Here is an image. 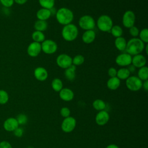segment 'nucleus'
I'll return each instance as SVG.
<instances>
[{
  "instance_id": "obj_10",
  "label": "nucleus",
  "mask_w": 148,
  "mask_h": 148,
  "mask_svg": "<svg viewBox=\"0 0 148 148\" xmlns=\"http://www.w3.org/2000/svg\"><path fill=\"white\" fill-rule=\"evenodd\" d=\"M76 125V119L71 116L64 118V120L61 124V129L62 130L66 132L69 133L74 130Z\"/></svg>"
},
{
  "instance_id": "obj_33",
  "label": "nucleus",
  "mask_w": 148,
  "mask_h": 148,
  "mask_svg": "<svg viewBox=\"0 0 148 148\" xmlns=\"http://www.w3.org/2000/svg\"><path fill=\"white\" fill-rule=\"evenodd\" d=\"M8 100L9 95L8 92L3 90H0V104H5L8 102Z\"/></svg>"
},
{
  "instance_id": "obj_5",
  "label": "nucleus",
  "mask_w": 148,
  "mask_h": 148,
  "mask_svg": "<svg viewBox=\"0 0 148 148\" xmlns=\"http://www.w3.org/2000/svg\"><path fill=\"white\" fill-rule=\"evenodd\" d=\"M78 24L79 27L85 31L93 29L96 25L94 18L90 15L82 16L79 18Z\"/></svg>"
},
{
  "instance_id": "obj_45",
  "label": "nucleus",
  "mask_w": 148,
  "mask_h": 148,
  "mask_svg": "<svg viewBox=\"0 0 148 148\" xmlns=\"http://www.w3.org/2000/svg\"><path fill=\"white\" fill-rule=\"evenodd\" d=\"M145 49L146 53L147 54H148V51H147V49H148V44H147V43H146V45H145V49Z\"/></svg>"
},
{
  "instance_id": "obj_32",
  "label": "nucleus",
  "mask_w": 148,
  "mask_h": 148,
  "mask_svg": "<svg viewBox=\"0 0 148 148\" xmlns=\"http://www.w3.org/2000/svg\"><path fill=\"white\" fill-rule=\"evenodd\" d=\"M139 39L142 40L143 43H147L148 42V29L147 28H145L140 31H139Z\"/></svg>"
},
{
  "instance_id": "obj_28",
  "label": "nucleus",
  "mask_w": 148,
  "mask_h": 148,
  "mask_svg": "<svg viewBox=\"0 0 148 148\" xmlns=\"http://www.w3.org/2000/svg\"><path fill=\"white\" fill-rule=\"evenodd\" d=\"M39 3L42 8L51 10L55 5V0H38Z\"/></svg>"
},
{
  "instance_id": "obj_37",
  "label": "nucleus",
  "mask_w": 148,
  "mask_h": 148,
  "mask_svg": "<svg viewBox=\"0 0 148 148\" xmlns=\"http://www.w3.org/2000/svg\"><path fill=\"white\" fill-rule=\"evenodd\" d=\"M0 3L4 7L10 8L14 4V0H0Z\"/></svg>"
},
{
  "instance_id": "obj_44",
  "label": "nucleus",
  "mask_w": 148,
  "mask_h": 148,
  "mask_svg": "<svg viewBox=\"0 0 148 148\" xmlns=\"http://www.w3.org/2000/svg\"><path fill=\"white\" fill-rule=\"evenodd\" d=\"M106 148H119V147H118V146H117L115 144H110V145H109L108 146H107L106 147Z\"/></svg>"
},
{
  "instance_id": "obj_7",
  "label": "nucleus",
  "mask_w": 148,
  "mask_h": 148,
  "mask_svg": "<svg viewBox=\"0 0 148 148\" xmlns=\"http://www.w3.org/2000/svg\"><path fill=\"white\" fill-rule=\"evenodd\" d=\"M42 51L46 54H52L56 52L58 49L56 42L51 39H45L41 43Z\"/></svg>"
},
{
  "instance_id": "obj_22",
  "label": "nucleus",
  "mask_w": 148,
  "mask_h": 148,
  "mask_svg": "<svg viewBox=\"0 0 148 148\" xmlns=\"http://www.w3.org/2000/svg\"><path fill=\"white\" fill-rule=\"evenodd\" d=\"M64 75L67 80L69 81L73 80L76 76V66L72 65L68 68L65 69Z\"/></svg>"
},
{
  "instance_id": "obj_46",
  "label": "nucleus",
  "mask_w": 148,
  "mask_h": 148,
  "mask_svg": "<svg viewBox=\"0 0 148 148\" xmlns=\"http://www.w3.org/2000/svg\"><path fill=\"white\" fill-rule=\"evenodd\" d=\"M0 4H1V3H0Z\"/></svg>"
},
{
  "instance_id": "obj_43",
  "label": "nucleus",
  "mask_w": 148,
  "mask_h": 148,
  "mask_svg": "<svg viewBox=\"0 0 148 148\" xmlns=\"http://www.w3.org/2000/svg\"><path fill=\"white\" fill-rule=\"evenodd\" d=\"M128 66V68H128V69L129 70V71L130 72V73L131 72H134L135 71V67L134 66V65H132V64H131V65H130L129 66Z\"/></svg>"
},
{
  "instance_id": "obj_15",
  "label": "nucleus",
  "mask_w": 148,
  "mask_h": 148,
  "mask_svg": "<svg viewBox=\"0 0 148 148\" xmlns=\"http://www.w3.org/2000/svg\"><path fill=\"white\" fill-rule=\"evenodd\" d=\"M146 64V58L143 55L141 54L135 55L132 57L131 64L134 65L135 68H140L145 66Z\"/></svg>"
},
{
  "instance_id": "obj_40",
  "label": "nucleus",
  "mask_w": 148,
  "mask_h": 148,
  "mask_svg": "<svg viewBox=\"0 0 148 148\" xmlns=\"http://www.w3.org/2000/svg\"><path fill=\"white\" fill-rule=\"evenodd\" d=\"M0 148H12V147L8 142L2 141L0 142Z\"/></svg>"
},
{
  "instance_id": "obj_12",
  "label": "nucleus",
  "mask_w": 148,
  "mask_h": 148,
  "mask_svg": "<svg viewBox=\"0 0 148 148\" xmlns=\"http://www.w3.org/2000/svg\"><path fill=\"white\" fill-rule=\"evenodd\" d=\"M41 51V43L34 41L28 45L27 49V54L31 57H37L40 53Z\"/></svg>"
},
{
  "instance_id": "obj_11",
  "label": "nucleus",
  "mask_w": 148,
  "mask_h": 148,
  "mask_svg": "<svg viewBox=\"0 0 148 148\" xmlns=\"http://www.w3.org/2000/svg\"><path fill=\"white\" fill-rule=\"evenodd\" d=\"M132 56L127 53H123L119 54L116 59V64L120 66H128L131 64Z\"/></svg>"
},
{
  "instance_id": "obj_34",
  "label": "nucleus",
  "mask_w": 148,
  "mask_h": 148,
  "mask_svg": "<svg viewBox=\"0 0 148 148\" xmlns=\"http://www.w3.org/2000/svg\"><path fill=\"white\" fill-rule=\"evenodd\" d=\"M18 124H25L28 121L27 116L24 114H19L16 118Z\"/></svg>"
},
{
  "instance_id": "obj_19",
  "label": "nucleus",
  "mask_w": 148,
  "mask_h": 148,
  "mask_svg": "<svg viewBox=\"0 0 148 148\" xmlns=\"http://www.w3.org/2000/svg\"><path fill=\"white\" fill-rule=\"evenodd\" d=\"M36 16L38 20L46 21L51 17V10L42 8L37 11Z\"/></svg>"
},
{
  "instance_id": "obj_14",
  "label": "nucleus",
  "mask_w": 148,
  "mask_h": 148,
  "mask_svg": "<svg viewBox=\"0 0 148 148\" xmlns=\"http://www.w3.org/2000/svg\"><path fill=\"white\" fill-rule=\"evenodd\" d=\"M34 75L35 79L38 81L43 82L48 77V72L44 67L38 66L35 69Z\"/></svg>"
},
{
  "instance_id": "obj_27",
  "label": "nucleus",
  "mask_w": 148,
  "mask_h": 148,
  "mask_svg": "<svg viewBox=\"0 0 148 148\" xmlns=\"http://www.w3.org/2000/svg\"><path fill=\"white\" fill-rule=\"evenodd\" d=\"M53 90L56 92H60L63 88V83L62 80L59 78L54 79L51 83Z\"/></svg>"
},
{
  "instance_id": "obj_20",
  "label": "nucleus",
  "mask_w": 148,
  "mask_h": 148,
  "mask_svg": "<svg viewBox=\"0 0 148 148\" xmlns=\"http://www.w3.org/2000/svg\"><path fill=\"white\" fill-rule=\"evenodd\" d=\"M120 80L117 77H110L106 83L108 88L111 90H117L120 86Z\"/></svg>"
},
{
  "instance_id": "obj_26",
  "label": "nucleus",
  "mask_w": 148,
  "mask_h": 148,
  "mask_svg": "<svg viewBox=\"0 0 148 148\" xmlns=\"http://www.w3.org/2000/svg\"><path fill=\"white\" fill-rule=\"evenodd\" d=\"M138 77L143 82L148 79V68L144 66L139 68L138 71Z\"/></svg>"
},
{
  "instance_id": "obj_24",
  "label": "nucleus",
  "mask_w": 148,
  "mask_h": 148,
  "mask_svg": "<svg viewBox=\"0 0 148 148\" xmlns=\"http://www.w3.org/2000/svg\"><path fill=\"white\" fill-rule=\"evenodd\" d=\"M31 37L34 42H36L40 43L43 42L46 39L44 33L43 32L39 31H34L31 35Z\"/></svg>"
},
{
  "instance_id": "obj_17",
  "label": "nucleus",
  "mask_w": 148,
  "mask_h": 148,
  "mask_svg": "<svg viewBox=\"0 0 148 148\" xmlns=\"http://www.w3.org/2000/svg\"><path fill=\"white\" fill-rule=\"evenodd\" d=\"M18 123L16 118L10 117L7 119L3 123V128L7 131H14L18 127Z\"/></svg>"
},
{
  "instance_id": "obj_6",
  "label": "nucleus",
  "mask_w": 148,
  "mask_h": 148,
  "mask_svg": "<svg viewBox=\"0 0 148 148\" xmlns=\"http://www.w3.org/2000/svg\"><path fill=\"white\" fill-rule=\"evenodd\" d=\"M143 82L136 76H130L125 81L127 88L132 91H139L142 87Z\"/></svg>"
},
{
  "instance_id": "obj_38",
  "label": "nucleus",
  "mask_w": 148,
  "mask_h": 148,
  "mask_svg": "<svg viewBox=\"0 0 148 148\" xmlns=\"http://www.w3.org/2000/svg\"><path fill=\"white\" fill-rule=\"evenodd\" d=\"M117 70L114 67H110L109 68L108 71V74L110 77H116L117 75Z\"/></svg>"
},
{
  "instance_id": "obj_3",
  "label": "nucleus",
  "mask_w": 148,
  "mask_h": 148,
  "mask_svg": "<svg viewBox=\"0 0 148 148\" xmlns=\"http://www.w3.org/2000/svg\"><path fill=\"white\" fill-rule=\"evenodd\" d=\"M79 34V30L77 26L72 23L64 25L61 35L63 39L67 42H72L75 40Z\"/></svg>"
},
{
  "instance_id": "obj_29",
  "label": "nucleus",
  "mask_w": 148,
  "mask_h": 148,
  "mask_svg": "<svg viewBox=\"0 0 148 148\" xmlns=\"http://www.w3.org/2000/svg\"><path fill=\"white\" fill-rule=\"evenodd\" d=\"M110 32L112 34V35L116 38L122 36L123 34V31L122 28L119 25H113Z\"/></svg>"
},
{
  "instance_id": "obj_18",
  "label": "nucleus",
  "mask_w": 148,
  "mask_h": 148,
  "mask_svg": "<svg viewBox=\"0 0 148 148\" xmlns=\"http://www.w3.org/2000/svg\"><path fill=\"white\" fill-rule=\"evenodd\" d=\"M96 38V34L93 29L87 30L83 34L82 39L84 43L90 44L92 43Z\"/></svg>"
},
{
  "instance_id": "obj_4",
  "label": "nucleus",
  "mask_w": 148,
  "mask_h": 148,
  "mask_svg": "<svg viewBox=\"0 0 148 148\" xmlns=\"http://www.w3.org/2000/svg\"><path fill=\"white\" fill-rule=\"evenodd\" d=\"M96 25L101 31L106 32H110L113 25V23L110 16L106 14H102L98 17Z\"/></svg>"
},
{
  "instance_id": "obj_30",
  "label": "nucleus",
  "mask_w": 148,
  "mask_h": 148,
  "mask_svg": "<svg viewBox=\"0 0 148 148\" xmlns=\"http://www.w3.org/2000/svg\"><path fill=\"white\" fill-rule=\"evenodd\" d=\"M92 106L93 108L98 111L103 110L106 108V103L105 102L100 99H97L94 101L92 102Z\"/></svg>"
},
{
  "instance_id": "obj_31",
  "label": "nucleus",
  "mask_w": 148,
  "mask_h": 148,
  "mask_svg": "<svg viewBox=\"0 0 148 148\" xmlns=\"http://www.w3.org/2000/svg\"><path fill=\"white\" fill-rule=\"evenodd\" d=\"M72 65L75 66H79L83 64L84 62V57L82 54H77L73 58H72Z\"/></svg>"
},
{
  "instance_id": "obj_41",
  "label": "nucleus",
  "mask_w": 148,
  "mask_h": 148,
  "mask_svg": "<svg viewBox=\"0 0 148 148\" xmlns=\"http://www.w3.org/2000/svg\"><path fill=\"white\" fill-rule=\"evenodd\" d=\"M142 87L145 91L148 90V80L143 81V82L142 83Z\"/></svg>"
},
{
  "instance_id": "obj_16",
  "label": "nucleus",
  "mask_w": 148,
  "mask_h": 148,
  "mask_svg": "<svg viewBox=\"0 0 148 148\" xmlns=\"http://www.w3.org/2000/svg\"><path fill=\"white\" fill-rule=\"evenodd\" d=\"M60 98L66 102L72 101L74 98V92L69 88H62L59 92Z\"/></svg>"
},
{
  "instance_id": "obj_39",
  "label": "nucleus",
  "mask_w": 148,
  "mask_h": 148,
  "mask_svg": "<svg viewBox=\"0 0 148 148\" xmlns=\"http://www.w3.org/2000/svg\"><path fill=\"white\" fill-rule=\"evenodd\" d=\"M14 134L17 137H21L23 134V132H24V130L22 128H20V127H17L14 131Z\"/></svg>"
},
{
  "instance_id": "obj_25",
  "label": "nucleus",
  "mask_w": 148,
  "mask_h": 148,
  "mask_svg": "<svg viewBox=\"0 0 148 148\" xmlns=\"http://www.w3.org/2000/svg\"><path fill=\"white\" fill-rule=\"evenodd\" d=\"M47 27L48 24L46 21L38 20L34 23V28L35 31H39L43 32V31L47 29Z\"/></svg>"
},
{
  "instance_id": "obj_23",
  "label": "nucleus",
  "mask_w": 148,
  "mask_h": 148,
  "mask_svg": "<svg viewBox=\"0 0 148 148\" xmlns=\"http://www.w3.org/2000/svg\"><path fill=\"white\" fill-rule=\"evenodd\" d=\"M130 73H131L127 68L123 67L117 70L116 77L120 80H126L130 76Z\"/></svg>"
},
{
  "instance_id": "obj_42",
  "label": "nucleus",
  "mask_w": 148,
  "mask_h": 148,
  "mask_svg": "<svg viewBox=\"0 0 148 148\" xmlns=\"http://www.w3.org/2000/svg\"><path fill=\"white\" fill-rule=\"evenodd\" d=\"M28 0H14V2L18 5H23L25 4Z\"/></svg>"
},
{
  "instance_id": "obj_35",
  "label": "nucleus",
  "mask_w": 148,
  "mask_h": 148,
  "mask_svg": "<svg viewBox=\"0 0 148 148\" xmlns=\"http://www.w3.org/2000/svg\"><path fill=\"white\" fill-rule=\"evenodd\" d=\"M129 33L133 38H137L139 35V29L137 27L134 25L129 28Z\"/></svg>"
},
{
  "instance_id": "obj_2",
  "label": "nucleus",
  "mask_w": 148,
  "mask_h": 148,
  "mask_svg": "<svg viewBox=\"0 0 148 148\" xmlns=\"http://www.w3.org/2000/svg\"><path fill=\"white\" fill-rule=\"evenodd\" d=\"M56 17L59 24L65 25L72 23L73 20L74 14L71 9L62 7L57 10L56 13Z\"/></svg>"
},
{
  "instance_id": "obj_1",
  "label": "nucleus",
  "mask_w": 148,
  "mask_h": 148,
  "mask_svg": "<svg viewBox=\"0 0 148 148\" xmlns=\"http://www.w3.org/2000/svg\"><path fill=\"white\" fill-rule=\"evenodd\" d=\"M145 43L138 38H132L127 42L125 51L131 56L140 54L144 50Z\"/></svg>"
},
{
  "instance_id": "obj_36",
  "label": "nucleus",
  "mask_w": 148,
  "mask_h": 148,
  "mask_svg": "<svg viewBox=\"0 0 148 148\" xmlns=\"http://www.w3.org/2000/svg\"><path fill=\"white\" fill-rule=\"evenodd\" d=\"M60 114L64 118L68 117L70 116V114H71L70 109L67 107H62L60 110Z\"/></svg>"
},
{
  "instance_id": "obj_9",
  "label": "nucleus",
  "mask_w": 148,
  "mask_h": 148,
  "mask_svg": "<svg viewBox=\"0 0 148 148\" xmlns=\"http://www.w3.org/2000/svg\"><path fill=\"white\" fill-rule=\"evenodd\" d=\"M72 57L66 54H61L56 58L57 65L62 69H66L72 65Z\"/></svg>"
},
{
  "instance_id": "obj_21",
  "label": "nucleus",
  "mask_w": 148,
  "mask_h": 148,
  "mask_svg": "<svg viewBox=\"0 0 148 148\" xmlns=\"http://www.w3.org/2000/svg\"><path fill=\"white\" fill-rule=\"evenodd\" d=\"M127 42L124 37H118L116 38L114 40V46L118 50L120 51H123L125 50Z\"/></svg>"
},
{
  "instance_id": "obj_13",
  "label": "nucleus",
  "mask_w": 148,
  "mask_h": 148,
  "mask_svg": "<svg viewBox=\"0 0 148 148\" xmlns=\"http://www.w3.org/2000/svg\"><path fill=\"white\" fill-rule=\"evenodd\" d=\"M110 118L109 114L105 110L99 111L95 116V121L97 125L102 126L105 125L109 121Z\"/></svg>"
},
{
  "instance_id": "obj_8",
  "label": "nucleus",
  "mask_w": 148,
  "mask_h": 148,
  "mask_svg": "<svg viewBox=\"0 0 148 148\" xmlns=\"http://www.w3.org/2000/svg\"><path fill=\"white\" fill-rule=\"evenodd\" d=\"M135 22V14L132 10H128L124 12L122 17V23L124 27L127 28L134 25Z\"/></svg>"
}]
</instances>
